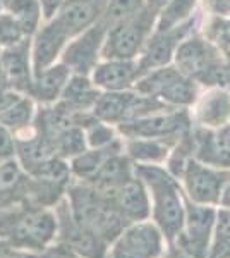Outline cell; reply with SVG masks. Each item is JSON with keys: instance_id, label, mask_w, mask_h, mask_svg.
I'll use <instances>...</instances> for the list:
<instances>
[{"instance_id": "836d02e7", "label": "cell", "mask_w": 230, "mask_h": 258, "mask_svg": "<svg viewBox=\"0 0 230 258\" xmlns=\"http://www.w3.org/2000/svg\"><path fill=\"white\" fill-rule=\"evenodd\" d=\"M16 157V136L0 124V162Z\"/></svg>"}, {"instance_id": "7bdbcfd3", "label": "cell", "mask_w": 230, "mask_h": 258, "mask_svg": "<svg viewBox=\"0 0 230 258\" xmlns=\"http://www.w3.org/2000/svg\"><path fill=\"white\" fill-rule=\"evenodd\" d=\"M6 251H9V248H7L2 241H0V255H2V253H6Z\"/></svg>"}, {"instance_id": "e575fe53", "label": "cell", "mask_w": 230, "mask_h": 258, "mask_svg": "<svg viewBox=\"0 0 230 258\" xmlns=\"http://www.w3.org/2000/svg\"><path fill=\"white\" fill-rule=\"evenodd\" d=\"M204 4L218 18H230V0H204Z\"/></svg>"}, {"instance_id": "83f0119b", "label": "cell", "mask_w": 230, "mask_h": 258, "mask_svg": "<svg viewBox=\"0 0 230 258\" xmlns=\"http://www.w3.org/2000/svg\"><path fill=\"white\" fill-rule=\"evenodd\" d=\"M50 145H52L57 157H60V159H64V160L74 159V157L83 153L88 148L85 129L81 126H78V124H74V126L64 129Z\"/></svg>"}, {"instance_id": "8fae6325", "label": "cell", "mask_w": 230, "mask_h": 258, "mask_svg": "<svg viewBox=\"0 0 230 258\" xmlns=\"http://www.w3.org/2000/svg\"><path fill=\"white\" fill-rule=\"evenodd\" d=\"M108 26L105 21H96L93 26L74 36V40L65 47L62 53V64H65L74 74L88 76L93 73V69L98 64V59L102 55V48L105 43Z\"/></svg>"}, {"instance_id": "ab89813d", "label": "cell", "mask_w": 230, "mask_h": 258, "mask_svg": "<svg viewBox=\"0 0 230 258\" xmlns=\"http://www.w3.org/2000/svg\"><path fill=\"white\" fill-rule=\"evenodd\" d=\"M6 90H11V86H9V81H7L2 66H0V91H6Z\"/></svg>"}, {"instance_id": "44dd1931", "label": "cell", "mask_w": 230, "mask_h": 258, "mask_svg": "<svg viewBox=\"0 0 230 258\" xmlns=\"http://www.w3.org/2000/svg\"><path fill=\"white\" fill-rule=\"evenodd\" d=\"M177 143L153 138H125L124 153L136 165H163Z\"/></svg>"}, {"instance_id": "f35d334b", "label": "cell", "mask_w": 230, "mask_h": 258, "mask_svg": "<svg viewBox=\"0 0 230 258\" xmlns=\"http://www.w3.org/2000/svg\"><path fill=\"white\" fill-rule=\"evenodd\" d=\"M220 209H225V210H230V181L225 184L223 188V193L220 197V203H218Z\"/></svg>"}, {"instance_id": "2e32d148", "label": "cell", "mask_w": 230, "mask_h": 258, "mask_svg": "<svg viewBox=\"0 0 230 258\" xmlns=\"http://www.w3.org/2000/svg\"><path fill=\"white\" fill-rule=\"evenodd\" d=\"M69 40L64 28L55 19H50L48 24L38 28L35 33V41L31 47V64H33V76L41 73L43 69L53 66L57 57L64 50L65 41Z\"/></svg>"}, {"instance_id": "ac0fdd59", "label": "cell", "mask_w": 230, "mask_h": 258, "mask_svg": "<svg viewBox=\"0 0 230 258\" xmlns=\"http://www.w3.org/2000/svg\"><path fill=\"white\" fill-rule=\"evenodd\" d=\"M29 179L16 157L0 162V210L28 202Z\"/></svg>"}, {"instance_id": "7c38bea8", "label": "cell", "mask_w": 230, "mask_h": 258, "mask_svg": "<svg viewBox=\"0 0 230 258\" xmlns=\"http://www.w3.org/2000/svg\"><path fill=\"white\" fill-rule=\"evenodd\" d=\"M102 189V188H100ZM107 195L110 205L114 210L122 217L127 224L139 222V220H148L151 209H149V197L146 186L139 177H129L127 181L120 182L114 188L102 189Z\"/></svg>"}, {"instance_id": "9c48e42d", "label": "cell", "mask_w": 230, "mask_h": 258, "mask_svg": "<svg viewBox=\"0 0 230 258\" xmlns=\"http://www.w3.org/2000/svg\"><path fill=\"white\" fill-rule=\"evenodd\" d=\"M124 138H153L177 143L191 131V117L186 110L169 109L119 124Z\"/></svg>"}, {"instance_id": "277c9868", "label": "cell", "mask_w": 230, "mask_h": 258, "mask_svg": "<svg viewBox=\"0 0 230 258\" xmlns=\"http://www.w3.org/2000/svg\"><path fill=\"white\" fill-rule=\"evenodd\" d=\"M177 69L203 85H228L230 69L218 55V48L201 36L184 38L175 50Z\"/></svg>"}, {"instance_id": "1f68e13d", "label": "cell", "mask_w": 230, "mask_h": 258, "mask_svg": "<svg viewBox=\"0 0 230 258\" xmlns=\"http://www.w3.org/2000/svg\"><path fill=\"white\" fill-rule=\"evenodd\" d=\"M206 40L211 41L216 48L227 50L230 47V18H215L206 28Z\"/></svg>"}, {"instance_id": "3957f363", "label": "cell", "mask_w": 230, "mask_h": 258, "mask_svg": "<svg viewBox=\"0 0 230 258\" xmlns=\"http://www.w3.org/2000/svg\"><path fill=\"white\" fill-rule=\"evenodd\" d=\"M70 214L81 226L93 231L108 244L122 232L127 222L110 205L107 195L100 188L72 179L65 193Z\"/></svg>"}, {"instance_id": "cb8c5ba5", "label": "cell", "mask_w": 230, "mask_h": 258, "mask_svg": "<svg viewBox=\"0 0 230 258\" xmlns=\"http://www.w3.org/2000/svg\"><path fill=\"white\" fill-rule=\"evenodd\" d=\"M100 95L102 93L90 78L83 74H74L69 78L58 102H62L72 112H91Z\"/></svg>"}, {"instance_id": "d4e9b609", "label": "cell", "mask_w": 230, "mask_h": 258, "mask_svg": "<svg viewBox=\"0 0 230 258\" xmlns=\"http://www.w3.org/2000/svg\"><path fill=\"white\" fill-rule=\"evenodd\" d=\"M35 115L36 112L33 100L21 95L18 102H14L4 114H0V124L6 126L14 136H19L26 133L29 127H33Z\"/></svg>"}, {"instance_id": "5b68a950", "label": "cell", "mask_w": 230, "mask_h": 258, "mask_svg": "<svg viewBox=\"0 0 230 258\" xmlns=\"http://www.w3.org/2000/svg\"><path fill=\"white\" fill-rule=\"evenodd\" d=\"M157 14L144 9L139 14L108 28L102 57L107 60H134L143 52L146 41L151 38Z\"/></svg>"}, {"instance_id": "4fadbf2b", "label": "cell", "mask_w": 230, "mask_h": 258, "mask_svg": "<svg viewBox=\"0 0 230 258\" xmlns=\"http://www.w3.org/2000/svg\"><path fill=\"white\" fill-rule=\"evenodd\" d=\"M191 26H192V19H189L187 23H184L182 26L175 28L172 31L153 33L151 38L146 41L143 48V55H141L139 62H137L141 76L153 69L169 66L170 60L175 55V50L181 45V41L187 36Z\"/></svg>"}, {"instance_id": "8d00e7d4", "label": "cell", "mask_w": 230, "mask_h": 258, "mask_svg": "<svg viewBox=\"0 0 230 258\" xmlns=\"http://www.w3.org/2000/svg\"><path fill=\"white\" fill-rule=\"evenodd\" d=\"M21 98V93H18L16 90H6L0 91V114H4L14 102H18Z\"/></svg>"}, {"instance_id": "4dcf8cb0", "label": "cell", "mask_w": 230, "mask_h": 258, "mask_svg": "<svg viewBox=\"0 0 230 258\" xmlns=\"http://www.w3.org/2000/svg\"><path fill=\"white\" fill-rule=\"evenodd\" d=\"M28 36L23 31L21 24L9 12H0V47L9 48L14 45H19Z\"/></svg>"}, {"instance_id": "f546056e", "label": "cell", "mask_w": 230, "mask_h": 258, "mask_svg": "<svg viewBox=\"0 0 230 258\" xmlns=\"http://www.w3.org/2000/svg\"><path fill=\"white\" fill-rule=\"evenodd\" d=\"M144 0H107L102 19L108 28L139 14L144 9Z\"/></svg>"}, {"instance_id": "8992f818", "label": "cell", "mask_w": 230, "mask_h": 258, "mask_svg": "<svg viewBox=\"0 0 230 258\" xmlns=\"http://www.w3.org/2000/svg\"><path fill=\"white\" fill-rule=\"evenodd\" d=\"M139 95L151 97L169 107H189L198 100L196 81L182 74L177 68H158L143 74L136 81Z\"/></svg>"}, {"instance_id": "9a60e30c", "label": "cell", "mask_w": 230, "mask_h": 258, "mask_svg": "<svg viewBox=\"0 0 230 258\" xmlns=\"http://www.w3.org/2000/svg\"><path fill=\"white\" fill-rule=\"evenodd\" d=\"M0 66L6 73L11 90H16L18 93H29L33 83L31 41L29 38L14 47L4 48L0 53Z\"/></svg>"}, {"instance_id": "60d3db41", "label": "cell", "mask_w": 230, "mask_h": 258, "mask_svg": "<svg viewBox=\"0 0 230 258\" xmlns=\"http://www.w3.org/2000/svg\"><path fill=\"white\" fill-rule=\"evenodd\" d=\"M0 258H24V255H21V253H18V251H12V249H9V251L2 253Z\"/></svg>"}, {"instance_id": "603a6c76", "label": "cell", "mask_w": 230, "mask_h": 258, "mask_svg": "<svg viewBox=\"0 0 230 258\" xmlns=\"http://www.w3.org/2000/svg\"><path fill=\"white\" fill-rule=\"evenodd\" d=\"M122 150H124V141L120 138L103 148H86L83 153H79V155L69 160L72 179L90 182L95 177V174L100 170V167L105 164L108 157L114 155L117 152H122Z\"/></svg>"}, {"instance_id": "ba28073f", "label": "cell", "mask_w": 230, "mask_h": 258, "mask_svg": "<svg viewBox=\"0 0 230 258\" xmlns=\"http://www.w3.org/2000/svg\"><path fill=\"white\" fill-rule=\"evenodd\" d=\"M167 251V241L151 219L127 224L108 244L105 258H158Z\"/></svg>"}, {"instance_id": "7402d4cb", "label": "cell", "mask_w": 230, "mask_h": 258, "mask_svg": "<svg viewBox=\"0 0 230 258\" xmlns=\"http://www.w3.org/2000/svg\"><path fill=\"white\" fill-rule=\"evenodd\" d=\"M196 122L204 129H218L230 122V91L215 88L199 100Z\"/></svg>"}, {"instance_id": "74e56055", "label": "cell", "mask_w": 230, "mask_h": 258, "mask_svg": "<svg viewBox=\"0 0 230 258\" xmlns=\"http://www.w3.org/2000/svg\"><path fill=\"white\" fill-rule=\"evenodd\" d=\"M169 2L170 0H144V6H146V9L153 11L155 14L158 16V12H160Z\"/></svg>"}, {"instance_id": "f6af8a7d", "label": "cell", "mask_w": 230, "mask_h": 258, "mask_svg": "<svg viewBox=\"0 0 230 258\" xmlns=\"http://www.w3.org/2000/svg\"><path fill=\"white\" fill-rule=\"evenodd\" d=\"M4 4H6V0H0V6H4Z\"/></svg>"}, {"instance_id": "f1b7e54d", "label": "cell", "mask_w": 230, "mask_h": 258, "mask_svg": "<svg viewBox=\"0 0 230 258\" xmlns=\"http://www.w3.org/2000/svg\"><path fill=\"white\" fill-rule=\"evenodd\" d=\"M206 258H230V210H216V222L213 229Z\"/></svg>"}, {"instance_id": "6da1fadb", "label": "cell", "mask_w": 230, "mask_h": 258, "mask_svg": "<svg viewBox=\"0 0 230 258\" xmlns=\"http://www.w3.org/2000/svg\"><path fill=\"white\" fill-rule=\"evenodd\" d=\"M57 217L53 209L21 203L0 210V241L18 253H38L55 243Z\"/></svg>"}, {"instance_id": "d590c367", "label": "cell", "mask_w": 230, "mask_h": 258, "mask_svg": "<svg viewBox=\"0 0 230 258\" xmlns=\"http://www.w3.org/2000/svg\"><path fill=\"white\" fill-rule=\"evenodd\" d=\"M41 6V12H43L45 19H53L57 14V11L60 9V6L65 2V0H38Z\"/></svg>"}, {"instance_id": "ffe728a7", "label": "cell", "mask_w": 230, "mask_h": 258, "mask_svg": "<svg viewBox=\"0 0 230 258\" xmlns=\"http://www.w3.org/2000/svg\"><path fill=\"white\" fill-rule=\"evenodd\" d=\"M70 78V69L65 64H53L50 68L43 69L41 73L33 76L29 97L38 100L40 103L50 105L60 100V95L64 91Z\"/></svg>"}, {"instance_id": "e0dca14e", "label": "cell", "mask_w": 230, "mask_h": 258, "mask_svg": "<svg viewBox=\"0 0 230 258\" xmlns=\"http://www.w3.org/2000/svg\"><path fill=\"white\" fill-rule=\"evenodd\" d=\"M141 78L136 60H105L93 69L96 88L107 91H125Z\"/></svg>"}, {"instance_id": "484cf974", "label": "cell", "mask_w": 230, "mask_h": 258, "mask_svg": "<svg viewBox=\"0 0 230 258\" xmlns=\"http://www.w3.org/2000/svg\"><path fill=\"white\" fill-rule=\"evenodd\" d=\"M196 7V0H170L163 9L158 12L157 23H155L153 33L172 31L175 28L182 26L191 19V14Z\"/></svg>"}, {"instance_id": "30bf717a", "label": "cell", "mask_w": 230, "mask_h": 258, "mask_svg": "<svg viewBox=\"0 0 230 258\" xmlns=\"http://www.w3.org/2000/svg\"><path fill=\"white\" fill-rule=\"evenodd\" d=\"M53 210L57 217L55 243L64 244L85 258H105L108 243L74 219L65 197L57 203Z\"/></svg>"}, {"instance_id": "b9f144b4", "label": "cell", "mask_w": 230, "mask_h": 258, "mask_svg": "<svg viewBox=\"0 0 230 258\" xmlns=\"http://www.w3.org/2000/svg\"><path fill=\"white\" fill-rule=\"evenodd\" d=\"M225 64H227V68L230 69V47L225 50Z\"/></svg>"}, {"instance_id": "d6986e66", "label": "cell", "mask_w": 230, "mask_h": 258, "mask_svg": "<svg viewBox=\"0 0 230 258\" xmlns=\"http://www.w3.org/2000/svg\"><path fill=\"white\" fill-rule=\"evenodd\" d=\"M139 93L131 91H107L100 95L93 107V115L96 119L103 120L107 124H122L125 120H131L134 114Z\"/></svg>"}, {"instance_id": "bcb514c9", "label": "cell", "mask_w": 230, "mask_h": 258, "mask_svg": "<svg viewBox=\"0 0 230 258\" xmlns=\"http://www.w3.org/2000/svg\"><path fill=\"white\" fill-rule=\"evenodd\" d=\"M0 53H2V47H0Z\"/></svg>"}, {"instance_id": "52a82bcc", "label": "cell", "mask_w": 230, "mask_h": 258, "mask_svg": "<svg viewBox=\"0 0 230 258\" xmlns=\"http://www.w3.org/2000/svg\"><path fill=\"white\" fill-rule=\"evenodd\" d=\"M184 197L189 202L206 207H218L225 184L230 181V170L210 167L194 157H189L177 176Z\"/></svg>"}, {"instance_id": "4316f807", "label": "cell", "mask_w": 230, "mask_h": 258, "mask_svg": "<svg viewBox=\"0 0 230 258\" xmlns=\"http://www.w3.org/2000/svg\"><path fill=\"white\" fill-rule=\"evenodd\" d=\"M4 7L9 14L14 16L28 38L38 31L41 16H43L38 0H6Z\"/></svg>"}, {"instance_id": "ee69618b", "label": "cell", "mask_w": 230, "mask_h": 258, "mask_svg": "<svg viewBox=\"0 0 230 258\" xmlns=\"http://www.w3.org/2000/svg\"><path fill=\"white\" fill-rule=\"evenodd\" d=\"M158 258H170V256L167 255V253H163V255H162V256H158Z\"/></svg>"}, {"instance_id": "5bb4252c", "label": "cell", "mask_w": 230, "mask_h": 258, "mask_svg": "<svg viewBox=\"0 0 230 258\" xmlns=\"http://www.w3.org/2000/svg\"><path fill=\"white\" fill-rule=\"evenodd\" d=\"M105 6L107 0H65L53 19L64 28L69 38H74L102 19Z\"/></svg>"}, {"instance_id": "7a4b0ae2", "label": "cell", "mask_w": 230, "mask_h": 258, "mask_svg": "<svg viewBox=\"0 0 230 258\" xmlns=\"http://www.w3.org/2000/svg\"><path fill=\"white\" fill-rule=\"evenodd\" d=\"M136 176L143 181L149 197V219L162 231L167 246L172 244L182 231L186 197L179 179L163 165H136Z\"/></svg>"}, {"instance_id": "d6a6232c", "label": "cell", "mask_w": 230, "mask_h": 258, "mask_svg": "<svg viewBox=\"0 0 230 258\" xmlns=\"http://www.w3.org/2000/svg\"><path fill=\"white\" fill-rule=\"evenodd\" d=\"M24 258H85L60 243H52L38 253H21Z\"/></svg>"}]
</instances>
